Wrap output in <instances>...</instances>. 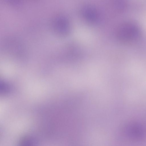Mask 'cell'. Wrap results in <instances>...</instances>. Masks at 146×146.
Here are the masks:
<instances>
[{
  "instance_id": "6da1fadb",
  "label": "cell",
  "mask_w": 146,
  "mask_h": 146,
  "mask_svg": "<svg viewBox=\"0 0 146 146\" xmlns=\"http://www.w3.org/2000/svg\"><path fill=\"white\" fill-rule=\"evenodd\" d=\"M140 31L135 25L127 24L121 26L117 33L118 39L123 42H130L137 39L140 35Z\"/></svg>"
},
{
  "instance_id": "7a4b0ae2",
  "label": "cell",
  "mask_w": 146,
  "mask_h": 146,
  "mask_svg": "<svg viewBox=\"0 0 146 146\" xmlns=\"http://www.w3.org/2000/svg\"><path fill=\"white\" fill-rule=\"evenodd\" d=\"M127 135L134 139H140L145 134V129L142 126L137 124L129 125L125 128Z\"/></svg>"
},
{
  "instance_id": "3957f363",
  "label": "cell",
  "mask_w": 146,
  "mask_h": 146,
  "mask_svg": "<svg viewBox=\"0 0 146 146\" xmlns=\"http://www.w3.org/2000/svg\"><path fill=\"white\" fill-rule=\"evenodd\" d=\"M82 14L84 17L91 23L95 22L98 20V13L96 10L92 6H87L83 7Z\"/></svg>"
},
{
  "instance_id": "277c9868",
  "label": "cell",
  "mask_w": 146,
  "mask_h": 146,
  "mask_svg": "<svg viewBox=\"0 0 146 146\" xmlns=\"http://www.w3.org/2000/svg\"><path fill=\"white\" fill-rule=\"evenodd\" d=\"M34 143L33 141L29 137H25L23 138L20 141V144L23 145H30Z\"/></svg>"
}]
</instances>
